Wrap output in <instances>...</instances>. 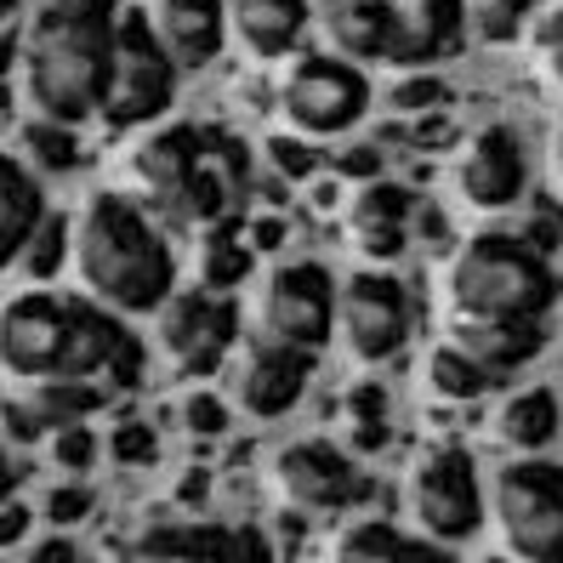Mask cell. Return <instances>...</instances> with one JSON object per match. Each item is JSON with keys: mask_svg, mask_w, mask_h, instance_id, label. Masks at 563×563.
I'll list each match as a JSON object with an SVG mask.
<instances>
[{"mask_svg": "<svg viewBox=\"0 0 563 563\" xmlns=\"http://www.w3.org/2000/svg\"><path fill=\"white\" fill-rule=\"evenodd\" d=\"M114 0H52L23 29V103L63 120L86 125L103 109L109 57H114Z\"/></svg>", "mask_w": 563, "mask_h": 563, "instance_id": "obj_1", "label": "cell"}, {"mask_svg": "<svg viewBox=\"0 0 563 563\" xmlns=\"http://www.w3.org/2000/svg\"><path fill=\"white\" fill-rule=\"evenodd\" d=\"M69 262L80 268V285L91 302L114 313H154L159 296L177 285V256L159 222L125 200V194H91L69 217Z\"/></svg>", "mask_w": 563, "mask_h": 563, "instance_id": "obj_2", "label": "cell"}, {"mask_svg": "<svg viewBox=\"0 0 563 563\" xmlns=\"http://www.w3.org/2000/svg\"><path fill=\"white\" fill-rule=\"evenodd\" d=\"M450 313H478V319H547L558 302V274L552 256L518 240L512 228H489L455 245L444 268Z\"/></svg>", "mask_w": 563, "mask_h": 563, "instance_id": "obj_3", "label": "cell"}, {"mask_svg": "<svg viewBox=\"0 0 563 563\" xmlns=\"http://www.w3.org/2000/svg\"><path fill=\"white\" fill-rule=\"evenodd\" d=\"M489 512L501 529V547L529 563L563 558V461L512 455L489 478Z\"/></svg>", "mask_w": 563, "mask_h": 563, "instance_id": "obj_4", "label": "cell"}, {"mask_svg": "<svg viewBox=\"0 0 563 563\" xmlns=\"http://www.w3.org/2000/svg\"><path fill=\"white\" fill-rule=\"evenodd\" d=\"M177 80L183 69L172 63V52L159 46L148 12H125L114 18V57H109V86H103V114L114 131L148 125L177 103Z\"/></svg>", "mask_w": 563, "mask_h": 563, "instance_id": "obj_5", "label": "cell"}, {"mask_svg": "<svg viewBox=\"0 0 563 563\" xmlns=\"http://www.w3.org/2000/svg\"><path fill=\"white\" fill-rule=\"evenodd\" d=\"M371 97H376L371 75L336 52L290 57V69L279 80V109H285L290 131H302V137H347L371 114Z\"/></svg>", "mask_w": 563, "mask_h": 563, "instance_id": "obj_6", "label": "cell"}, {"mask_svg": "<svg viewBox=\"0 0 563 563\" xmlns=\"http://www.w3.org/2000/svg\"><path fill=\"white\" fill-rule=\"evenodd\" d=\"M405 507H410V523L421 529V541H433L439 552L473 541L484 529V478L473 467V455L455 444L427 450L410 467Z\"/></svg>", "mask_w": 563, "mask_h": 563, "instance_id": "obj_7", "label": "cell"}, {"mask_svg": "<svg viewBox=\"0 0 563 563\" xmlns=\"http://www.w3.org/2000/svg\"><path fill=\"white\" fill-rule=\"evenodd\" d=\"M148 319H154V353L172 364L177 376H188V382L211 376L217 364L234 353V342H240L234 302H228L222 290H206V285H194V290L172 285Z\"/></svg>", "mask_w": 563, "mask_h": 563, "instance_id": "obj_8", "label": "cell"}, {"mask_svg": "<svg viewBox=\"0 0 563 563\" xmlns=\"http://www.w3.org/2000/svg\"><path fill=\"white\" fill-rule=\"evenodd\" d=\"M256 336L319 353L336 336V279L324 262H279L256 290Z\"/></svg>", "mask_w": 563, "mask_h": 563, "instance_id": "obj_9", "label": "cell"}, {"mask_svg": "<svg viewBox=\"0 0 563 563\" xmlns=\"http://www.w3.org/2000/svg\"><path fill=\"white\" fill-rule=\"evenodd\" d=\"M336 336L347 358L358 364H387L410 342V290L399 274L364 268L347 285H336Z\"/></svg>", "mask_w": 563, "mask_h": 563, "instance_id": "obj_10", "label": "cell"}, {"mask_svg": "<svg viewBox=\"0 0 563 563\" xmlns=\"http://www.w3.org/2000/svg\"><path fill=\"white\" fill-rule=\"evenodd\" d=\"M69 330H75V302H63V296L52 290L7 296L0 302V376H12V382L63 376Z\"/></svg>", "mask_w": 563, "mask_h": 563, "instance_id": "obj_11", "label": "cell"}, {"mask_svg": "<svg viewBox=\"0 0 563 563\" xmlns=\"http://www.w3.org/2000/svg\"><path fill=\"white\" fill-rule=\"evenodd\" d=\"M274 484H279V495L296 512H347L364 495V478L353 467V455L336 450L330 439H296V444H285L274 455Z\"/></svg>", "mask_w": 563, "mask_h": 563, "instance_id": "obj_12", "label": "cell"}, {"mask_svg": "<svg viewBox=\"0 0 563 563\" xmlns=\"http://www.w3.org/2000/svg\"><path fill=\"white\" fill-rule=\"evenodd\" d=\"M523 183H529V159L512 125H484L473 131L455 154V194L461 206L473 211H512L523 200Z\"/></svg>", "mask_w": 563, "mask_h": 563, "instance_id": "obj_13", "label": "cell"}, {"mask_svg": "<svg viewBox=\"0 0 563 563\" xmlns=\"http://www.w3.org/2000/svg\"><path fill=\"white\" fill-rule=\"evenodd\" d=\"M308 376H313V353L308 347H290V342H274V336H251V347L234 364V399L256 421H279V416H290L296 405H302Z\"/></svg>", "mask_w": 563, "mask_h": 563, "instance_id": "obj_14", "label": "cell"}, {"mask_svg": "<svg viewBox=\"0 0 563 563\" xmlns=\"http://www.w3.org/2000/svg\"><path fill=\"white\" fill-rule=\"evenodd\" d=\"M103 405L109 393L91 376H41V382H23V393H12V399H0V427H7L12 444H41L52 427L91 421Z\"/></svg>", "mask_w": 563, "mask_h": 563, "instance_id": "obj_15", "label": "cell"}, {"mask_svg": "<svg viewBox=\"0 0 563 563\" xmlns=\"http://www.w3.org/2000/svg\"><path fill=\"white\" fill-rule=\"evenodd\" d=\"M410 217H416V194H410L405 183H393L387 172L371 177V183H358L353 200H347V228H353L358 251L371 256V262L405 256V245H410Z\"/></svg>", "mask_w": 563, "mask_h": 563, "instance_id": "obj_16", "label": "cell"}, {"mask_svg": "<svg viewBox=\"0 0 563 563\" xmlns=\"http://www.w3.org/2000/svg\"><path fill=\"white\" fill-rule=\"evenodd\" d=\"M461 29H467V0H410V7H393V35H387V57L393 69H427L444 52L461 46Z\"/></svg>", "mask_w": 563, "mask_h": 563, "instance_id": "obj_17", "label": "cell"}, {"mask_svg": "<svg viewBox=\"0 0 563 563\" xmlns=\"http://www.w3.org/2000/svg\"><path fill=\"white\" fill-rule=\"evenodd\" d=\"M148 23L177 69H206L228 46V7L222 0H148Z\"/></svg>", "mask_w": 563, "mask_h": 563, "instance_id": "obj_18", "label": "cell"}, {"mask_svg": "<svg viewBox=\"0 0 563 563\" xmlns=\"http://www.w3.org/2000/svg\"><path fill=\"white\" fill-rule=\"evenodd\" d=\"M200 159H206L200 131H194V125H159V131H148V137L131 148V183H137L148 200L172 206Z\"/></svg>", "mask_w": 563, "mask_h": 563, "instance_id": "obj_19", "label": "cell"}, {"mask_svg": "<svg viewBox=\"0 0 563 563\" xmlns=\"http://www.w3.org/2000/svg\"><path fill=\"white\" fill-rule=\"evenodd\" d=\"M222 7H228V29L240 35V46L262 63L290 57L313 18L308 0H222Z\"/></svg>", "mask_w": 563, "mask_h": 563, "instance_id": "obj_20", "label": "cell"}, {"mask_svg": "<svg viewBox=\"0 0 563 563\" xmlns=\"http://www.w3.org/2000/svg\"><path fill=\"white\" fill-rule=\"evenodd\" d=\"M450 342H461L478 364H489L495 376L523 371L529 358L547 347L541 336V319H478V313H455L450 324Z\"/></svg>", "mask_w": 563, "mask_h": 563, "instance_id": "obj_21", "label": "cell"}, {"mask_svg": "<svg viewBox=\"0 0 563 563\" xmlns=\"http://www.w3.org/2000/svg\"><path fill=\"white\" fill-rule=\"evenodd\" d=\"M324 41L347 63H382L393 35V0H324L313 12Z\"/></svg>", "mask_w": 563, "mask_h": 563, "instance_id": "obj_22", "label": "cell"}, {"mask_svg": "<svg viewBox=\"0 0 563 563\" xmlns=\"http://www.w3.org/2000/svg\"><path fill=\"white\" fill-rule=\"evenodd\" d=\"M245 547H268V541L228 536L211 518H154L143 536L131 541V552H143V558H222V552H245Z\"/></svg>", "mask_w": 563, "mask_h": 563, "instance_id": "obj_23", "label": "cell"}, {"mask_svg": "<svg viewBox=\"0 0 563 563\" xmlns=\"http://www.w3.org/2000/svg\"><path fill=\"white\" fill-rule=\"evenodd\" d=\"M46 217V194H41V177L29 172L18 154H0V268H12L23 256L35 222Z\"/></svg>", "mask_w": 563, "mask_h": 563, "instance_id": "obj_24", "label": "cell"}, {"mask_svg": "<svg viewBox=\"0 0 563 563\" xmlns=\"http://www.w3.org/2000/svg\"><path fill=\"white\" fill-rule=\"evenodd\" d=\"M558 393L552 387H518L501 399V410H495V439H501L512 455H536L558 439Z\"/></svg>", "mask_w": 563, "mask_h": 563, "instance_id": "obj_25", "label": "cell"}, {"mask_svg": "<svg viewBox=\"0 0 563 563\" xmlns=\"http://www.w3.org/2000/svg\"><path fill=\"white\" fill-rule=\"evenodd\" d=\"M427 387H433V399H444V405H473L495 387V371L478 364L461 342H444V347L427 353Z\"/></svg>", "mask_w": 563, "mask_h": 563, "instance_id": "obj_26", "label": "cell"}, {"mask_svg": "<svg viewBox=\"0 0 563 563\" xmlns=\"http://www.w3.org/2000/svg\"><path fill=\"white\" fill-rule=\"evenodd\" d=\"M23 165L35 177H63L80 165V125H63V120H46L35 114L23 125Z\"/></svg>", "mask_w": 563, "mask_h": 563, "instance_id": "obj_27", "label": "cell"}, {"mask_svg": "<svg viewBox=\"0 0 563 563\" xmlns=\"http://www.w3.org/2000/svg\"><path fill=\"white\" fill-rule=\"evenodd\" d=\"M387 387H376V382H353L347 387V399H342V433H347V444L358 450V455H371V450H387Z\"/></svg>", "mask_w": 563, "mask_h": 563, "instance_id": "obj_28", "label": "cell"}, {"mask_svg": "<svg viewBox=\"0 0 563 563\" xmlns=\"http://www.w3.org/2000/svg\"><path fill=\"white\" fill-rule=\"evenodd\" d=\"M342 558L353 563H376V558H405V552H439L433 541H421V536H405L399 523H387V518H353L342 529V541H336Z\"/></svg>", "mask_w": 563, "mask_h": 563, "instance_id": "obj_29", "label": "cell"}, {"mask_svg": "<svg viewBox=\"0 0 563 563\" xmlns=\"http://www.w3.org/2000/svg\"><path fill=\"white\" fill-rule=\"evenodd\" d=\"M251 262H256V251L240 240V234H228V228L217 222H206V240H200V285L206 290H234V285H245L251 279Z\"/></svg>", "mask_w": 563, "mask_h": 563, "instance_id": "obj_30", "label": "cell"}, {"mask_svg": "<svg viewBox=\"0 0 563 563\" xmlns=\"http://www.w3.org/2000/svg\"><path fill=\"white\" fill-rule=\"evenodd\" d=\"M46 444V461L63 473V478H86L97 467V455H103V439L91 433V421H69V427H52L41 439Z\"/></svg>", "mask_w": 563, "mask_h": 563, "instance_id": "obj_31", "label": "cell"}, {"mask_svg": "<svg viewBox=\"0 0 563 563\" xmlns=\"http://www.w3.org/2000/svg\"><path fill=\"white\" fill-rule=\"evenodd\" d=\"M18 262H23V274L35 279V285H46L63 262H69V217H41Z\"/></svg>", "mask_w": 563, "mask_h": 563, "instance_id": "obj_32", "label": "cell"}, {"mask_svg": "<svg viewBox=\"0 0 563 563\" xmlns=\"http://www.w3.org/2000/svg\"><path fill=\"white\" fill-rule=\"evenodd\" d=\"M444 103H450V86L433 69H399V80L387 86V109L399 114V120H416V114L444 109Z\"/></svg>", "mask_w": 563, "mask_h": 563, "instance_id": "obj_33", "label": "cell"}, {"mask_svg": "<svg viewBox=\"0 0 563 563\" xmlns=\"http://www.w3.org/2000/svg\"><path fill=\"white\" fill-rule=\"evenodd\" d=\"M262 165H268L279 183H313V172H319L313 137H302V131H279V137L262 143Z\"/></svg>", "mask_w": 563, "mask_h": 563, "instance_id": "obj_34", "label": "cell"}, {"mask_svg": "<svg viewBox=\"0 0 563 563\" xmlns=\"http://www.w3.org/2000/svg\"><path fill=\"white\" fill-rule=\"evenodd\" d=\"M103 455L114 461V467H125V473H143V467H154V461H159V433H154L148 421L131 416V421H120L114 433L103 439Z\"/></svg>", "mask_w": 563, "mask_h": 563, "instance_id": "obj_35", "label": "cell"}, {"mask_svg": "<svg viewBox=\"0 0 563 563\" xmlns=\"http://www.w3.org/2000/svg\"><path fill=\"white\" fill-rule=\"evenodd\" d=\"M529 12H536V0H467V23L484 41H518Z\"/></svg>", "mask_w": 563, "mask_h": 563, "instance_id": "obj_36", "label": "cell"}, {"mask_svg": "<svg viewBox=\"0 0 563 563\" xmlns=\"http://www.w3.org/2000/svg\"><path fill=\"white\" fill-rule=\"evenodd\" d=\"M177 421L188 439H222L228 433V399L217 387H188L177 399Z\"/></svg>", "mask_w": 563, "mask_h": 563, "instance_id": "obj_37", "label": "cell"}, {"mask_svg": "<svg viewBox=\"0 0 563 563\" xmlns=\"http://www.w3.org/2000/svg\"><path fill=\"white\" fill-rule=\"evenodd\" d=\"M529 41H536L541 63L552 69V80L563 86V0H536V12H529Z\"/></svg>", "mask_w": 563, "mask_h": 563, "instance_id": "obj_38", "label": "cell"}, {"mask_svg": "<svg viewBox=\"0 0 563 563\" xmlns=\"http://www.w3.org/2000/svg\"><path fill=\"white\" fill-rule=\"evenodd\" d=\"M518 240H529L536 251H558V240H563V211H558V200H547V194H536V206H529L523 217H518V228H512Z\"/></svg>", "mask_w": 563, "mask_h": 563, "instance_id": "obj_39", "label": "cell"}, {"mask_svg": "<svg viewBox=\"0 0 563 563\" xmlns=\"http://www.w3.org/2000/svg\"><path fill=\"white\" fill-rule=\"evenodd\" d=\"M41 518H46V523H57V529H69V523L91 518V489H86L80 478L52 484V489L41 495Z\"/></svg>", "mask_w": 563, "mask_h": 563, "instance_id": "obj_40", "label": "cell"}, {"mask_svg": "<svg viewBox=\"0 0 563 563\" xmlns=\"http://www.w3.org/2000/svg\"><path fill=\"white\" fill-rule=\"evenodd\" d=\"M330 172H336V183H371L387 172V154H382V143H347L330 154Z\"/></svg>", "mask_w": 563, "mask_h": 563, "instance_id": "obj_41", "label": "cell"}, {"mask_svg": "<svg viewBox=\"0 0 563 563\" xmlns=\"http://www.w3.org/2000/svg\"><path fill=\"white\" fill-rule=\"evenodd\" d=\"M29 523H35V507H23L18 495H7V501H0V552L23 547L29 541Z\"/></svg>", "mask_w": 563, "mask_h": 563, "instance_id": "obj_42", "label": "cell"}, {"mask_svg": "<svg viewBox=\"0 0 563 563\" xmlns=\"http://www.w3.org/2000/svg\"><path fill=\"white\" fill-rule=\"evenodd\" d=\"M279 240H285V222H279V217H256V222L245 228V245H251V251H279Z\"/></svg>", "mask_w": 563, "mask_h": 563, "instance_id": "obj_43", "label": "cell"}, {"mask_svg": "<svg viewBox=\"0 0 563 563\" xmlns=\"http://www.w3.org/2000/svg\"><path fill=\"white\" fill-rule=\"evenodd\" d=\"M18 57H23V35H18L12 23H0V75H12Z\"/></svg>", "mask_w": 563, "mask_h": 563, "instance_id": "obj_44", "label": "cell"}, {"mask_svg": "<svg viewBox=\"0 0 563 563\" xmlns=\"http://www.w3.org/2000/svg\"><path fill=\"white\" fill-rule=\"evenodd\" d=\"M211 478H217L211 467H188V478H183V489H177V501H188V507H194V501H200V495L211 489Z\"/></svg>", "mask_w": 563, "mask_h": 563, "instance_id": "obj_45", "label": "cell"}, {"mask_svg": "<svg viewBox=\"0 0 563 563\" xmlns=\"http://www.w3.org/2000/svg\"><path fill=\"white\" fill-rule=\"evenodd\" d=\"M18 484H23V473H18V461H12V450L0 444V501H7V495H18Z\"/></svg>", "mask_w": 563, "mask_h": 563, "instance_id": "obj_46", "label": "cell"}, {"mask_svg": "<svg viewBox=\"0 0 563 563\" xmlns=\"http://www.w3.org/2000/svg\"><path fill=\"white\" fill-rule=\"evenodd\" d=\"M80 547L69 541V536H52V541H35V547H29V558H75Z\"/></svg>", "mask_w": 563, "mask_h": 563, "instance_id": "obj_47", "label": "cell"}, {"mask_svg": "<svg viewBox=\"0 0 563 563\" xmlns=\"http://www.w3.org/2000/svg\"><path fill=\"white\" fill-rule=\"evenodd\" d=\"M12 103H18V86L12 75H0V114H12Z\"/></svg>", "mask_w": 563, "mask_h": 563, "instance_id": "obj_48", "label": "cell"}, {"mask_svg": "<svg viewBox=\"0 0 563 563\" xmlns=\"http://www.w3.org/2000/svg\"><path fill=\"white\" fill-rule=\"evenodd\" d=\"M552 165H558V183H563V131L552 137Z\"/></svg>", "mask_w": 563, "mask_h": 563, "instance_id": "obj_49", "label": "cell"}]
</instances>
